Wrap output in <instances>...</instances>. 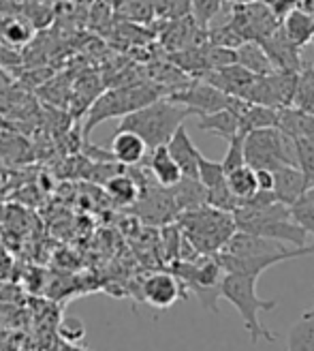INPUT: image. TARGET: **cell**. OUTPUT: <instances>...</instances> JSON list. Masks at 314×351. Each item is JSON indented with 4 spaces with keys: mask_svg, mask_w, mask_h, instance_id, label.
I'll return each instance as SVG.
<instances>
[{
    "mask_svg": "<svg viewBox=\"0 0 314 351\" xmlns=\"http://www.w3.org/2000/svg\"><path fill=\"white\" fill-rule=\"evenodd\" d=\"M190 116V112L182 105L169 101L167 97H159L156 101L144 105L118 122V131H131L146 142L148 150L165 146L171 135Z\"/></svg>",
    "mask_w": 314,
    "mask_h": 351,
    "instance_id": "1",
    "label": "cell"
},
{
    "mask_svg": "<svg viewBox=\"0 0 314 351\" xmlns=\"http://www.w3.org/2000/svg\"><path fill=\"white\" fill-rule=\"evenodd\" d=\"M178 227L182 230L184 238L199 255H216L224 247V242L235 234V219L233 213L212 208V206H199L190 208L178 215Z\"/></svg>",
    "mask_w": 314,
    "mask_h": 351,
    "instance_id": "2",
    "label": "cell"
},
{
    "mask_svg": "<svg viewBox=\"0 0 314 351\" xmlns=\"http://www.w3.org/2000/svg\"><path fill=\"white\" fill-rule=\"evenodd\" d=\"M257 276L248 274H235V272H224L220 280V298H224L226 302H231L235 311L239 313V317L244 322V328L250 335V343L257 345L259 341L276 343V335L272 330H267L261 324L259 315L270 313L276 308V300H263L257 293Z\"/></svg>",
    "mask_w": 314,
    "mask_h": 351,
    "instance_id": "3",
    "label": "cell"
},
{
    "mask_svg": "<svg viewBox=\"0 0 314 351\" xmlns=\"http://www.w3.org/2000/svg\"><path fill=\"white\" fill-rule=\"evenodd\" d=\"M233 219L239 232H248L267 240L291 244V247H306L308 244L306 232L291 219L289 206L280 202H274L263 208L237 206Z\"/></svg>",
    "mask_w": 314,
    "mask_h": 351,
    "instance_id": "4",
    "label": "cell"
},
{
    "mask_svg": "<svg viewBox=\"0 0 314 351\" xmlns=\"http://www.w3.org/2000/svg\"><path fill=\"white\" fill-rule=\"evenodd\" d=\"M159 97H165L163 88L156 84H125L116 86L112 90H105L99 95L92 103L90 110L86 112V122H83V137L88 135L94 127H99L105 120H114L127 116L144 105L156 101Z\"/></svg>",
    "mask_w": 314,
    "mask_h": 351,
    "instance_id": "5",
    "label": "cell"
},
{
    "mask_svg": "<svg viewBox=\"0 0 314 351\" xmlns=\"http://www.w3.org/2000/svg\"><path fill=\"white\" fill-rule=\"evenodd\" d=\"M171 272L180 278V283L193 291L199 302L209 308L216 311V300L220 298V280L224 270L220 268V263L216 259V255H199L197 259H176L171 261Z\"/></svg>",
    "mask_w": 314,
    "mask_h": 351,
    "instance_id": "6",
    "label": "cell"
},
{
    "mask_svg": "<svg viewBox=\"0 0 314 351\" xmlns=\"http://www.w3.org/2000/svg\"><path fill=\"white\" fill-rule=\"evenodd\" d=\"M244 159L252 169H276L278 165H295L293 142L278 127L250 131L244 135Z\"/></svg>",
    "mask_w": 314,
    "mask_h": 351,
    "instance_id": "7",
    "label": "cell"
},
{
    "mask_svg": "<svg viewBox=\"0 0 314 351\" xmlns=\"http://www.w3.org/2000/svg\"><path fill=\"white\" fill-rule=\"evenodd\" d=\"M165 97L173 103L182 105V108H186L190 112V116H197V118L229 108L231 101H233V97L224 95L222 90H218L216 86H212L201 77L182 84L180 88L171 90Z\"/></svg>",
    "mask_w": 314,
    "mask_h": 351,
    "instance_id": "8",
    "label": "cell"
},
{
    "mask_svg": "<svg viewBox=\"0 0 314 351\" xmlns=\"http://www.w3.org/2000/svg\"><path fill=\"white\" fill-rule=\"evenodd\" d=\"M295 86H298V73L293 71H274L267 75H257L244 101L265 105V108L274 110H285L293 105Z\"/></svg>",
    "mask_w": 314,
    "mask_h": 351,
    "instance_id": "9",
    "label": "cell"
},
{
    "mask_svg": "<svg viewBox=\"0 0 314 351\" xmlns=\"http://www.w3.org/2000/svg\"><path fill=\"white\" fill-rule=\"evenodd\" d=\"M314 255V244H306V247H293V249H283L276 253H265V255H252V257H235V255H226V253H216V259L220 263V268L224 272H235V274H248V276H261L267 268L276 266V263H283L289 259H298Z\"/></svg>",
    "mask_w": 314,
    "mask_h": 351,
    "instance_id": "10",
    "label": "cell"
},
{
    "mask_svg": "<svg viewBox=\"0 0 314 351\" xmlns=\"http://www.w3.org/2000/svg\"><path fill=\"white\" fill-rule=\"evenodd\" d=\"M131 208H135V215L148 225H167L176 221L180 215L176 199L171 195V189H163L156 182H148L139 193V199Z\"/></svg>",
    "mask_w": 314,
    "mask_h": 351,
    "instance_id": "11",
    "label": "cell"
},
{
    "mask_svg": "<svg viewBox=\"0 0 314 351\" xmlns=\"http://www.w3.org/2000/svg\"><path fill=\"white\" fill-rule=\"evenodd\" d=\"M186 287L173 272H152L142 283V298L154 308H171L178 300L186 298Z\"/></svg>",
    "mask_w": 314,
    "mask_h": 351,
    "instance_id": "12",
    "label": "cell"
},
{
    "mask_svg": "<svg viewBox=\"0 0 314 351\" xmlns=\"http://www.w3.org/2000/svg\"><path fill=\"white\" fill-rule=\"evenodd\" d=\"M257 75H252L250 71H246L244 66H239L237 62L224 64L218 69H212L205 75H201V80L209 82L212 86H216L218 90H222L224 95L235 97V99H244L246 93L250 90V86L254 82Z\"/></svg>",
    "mask_w": 314,
    "mask_h": 351,
    "instance_id": "13",
    "label": "cell"
},
{
    "mask_svg": "<svg viewBox=\"0 0 314 351\" xmlns=\"http://www.w3.org/2000/svg\"><path fill=\"white\" fill-rule=\"evenodd\" d=\"M259 43L265 49V54L270 56L276 71H293V73L302 71V56H300L302 49L287 39V34L283 32L280 26Z\"/></svg>",
    "mask_w": 314,
    "mask_h": 351,
    "instance_id": "14",
    "label": "cell"
},
{
    "mask_svg": "<svg viewBox=\"0 0 314 351\" xmlns=\"http://www.w3.org/2000/svg\"><path fill=\"white\" fill-rule=\"evenodd\" d=\"M272 173H274V195L285 206H291L300 197H304L306 191L314 184L308 176L295 165H278L276 169H272Z\"/></svg>",
    "mask_w": 314,
    "mask_h": 351,
    "instance_id": "15",
    "label": "cell"
},
{
    "mask_svg": "<svg viewBox=\"0 0 314 351\" xmlns=\"http://www.w3.org/2000/svg\"><path fill=\"white\" fill-rule=\"evenodd\" d=\"M165 146H167L169 154L173 156V161L178 163L184 178H197V163H199L201 152L193 144V139H190L186 125H180Z\"/></svg>",
    "mask_w": 314,
    "mask_h": 351,
    "instance_id": "16",
    "label": "cell"
},
{
    "mask_svg": "<svg viewBox=\"0 0 314 351\" xmlns=\"http://www.w3.org/2000/svg\"><path fill=\"white\" fill-rule=\"evenodd\" d=\"M283 249H287V244H283V242L267 240V238H261V236H254L248 232L235 230V234L224 242L220 253L235 255V257H252V255L276 253V251H283Z\"/></svg>",
    "mask_w": 314,
    "mask_h": 351,
    "instance_id": "17",
    "label": "cell"
},
{
    "mask_svg": "<svg viewBox=\"0 0 314 351\" xmlns=\"http://www.w3.org/2000/svg\"><path fill=\"white\" fill-rule=\"evenodd\" d=\"M112 154L114 159L120 165H142L144 159L148 156V146L139 135L131 133V131H116L114 139H112Z\"/></svg>",
    "mask_w": 314,
    "mask_h": 351,
    "instance_id": "18",
    "label": "cell"
},
{
    "mask_svg": "<svg viewBox=\"0 0 314 351\" xmlns=\"http://www.w3.org/2000/svg\"><path fill=\"white\" fill-rule=\"evenodd\" d=\"M146 169L152 176V180L163 189H171L182 180V171H180L178 163L173 161V156L169 154L167 146H159V148L150 150V159H148Z\"/></svg>",
    "mask_w": 314,
    "mask_h": 351,
    "instance_id": "19",
    "label": "cell"
},
{
    "mask_svg": "<svg viewBox=\"0 0 314 351\" xmlns=\"http://www.w3.org/2000/svg\"><path fill=\"white\" fill-rule=\"evenodd\" d=\"M32 22L22 11H11V13H0V39L9 43L11 47L20 49L32 41L34 34Z\"/></svg>",
    "mask_w": 314,
    "mask_h": 351,
    "instance_id": "20",
    "label": "cell"
},
{
    "mask_svg": "<svg viewBox=\"0 0 314 351\" xmlns=\"http://www.w3.org/2000/svg\"><path fill=\"white\" fill-rule=\"evenodd\" d=\"M235 110L239 116V129L241 133H250L257 129H267L278 125V110L265 108V105L248 103L244 99H235Z\"/></svg>",
    "mask_w": 314,
    "mask_h": 351,
    "instance_id": "21",
    "label": "cell"
},
{
    "mask_svg": "<svg viewBox=\"0 0 314 351\" xmlns=\"http://www.w3.org/2000/svg\"><path fill=\"white\" fill-rule=\"evenodd\" d=\"M197 127L205 133H214L222 139H229L237 133H241L239 129V116H237V110H235V97L231 101L229 108L224 110H218L214 114H205V116H199V122Z\"/></svg>",
    "mask_w": 314,
    "mask_h": 351,
    "instance_id": "22",
    "label": "cell"
},
{
    "mask_svg": "<svg viewBox=\"0 0 314 351\" xmlns=\"http://www.w3.org/2000/svg\"><path fill=\"white\" fill-rule=\"evenodd\" d=\"M280 28L287 34V39L302 49L314 39V13L293 9L280 20Z\"/></svg>",
    "mask_w": 314,
    "mask_h": 351,
    "instance_id": "23",
    "label": "cell"
},
{
    "mask_svg": "<svg viewBox=\"0 0 314 351\" xmlns=\"http://www.w3.org/2000/svg\"><path fill=\"white\" fill-rule=\"evenodd\" d=\"M278 129L295 139H312L314 142V116L298 108L278 110Z\"/></svg>",
    "mask_w": 314,
    "mask_h": 351,
    "instance_id": "24",
    "label": "cell"
},
{
    "mask_svg": "<svg viewBox=\"0 0 314 351\" xmlns=\"http://www.w3.org/2000/svg\"><path fill=\"white\" fill-rule=\"evenodd\" d=\"M235 62L246 69V71H250L252 75H267L276 71L270 56L265 54V49L257 41H244L241 45H237Z\"/></svg>",
    "mask_w": 314,
    "mask_h": 351,
    "instance_id": "25",
    "label": "cell"
},
{
    "mask_svg": "<svg viewBox=\"0 0 314 351\" xmlns=\"http://www.w3.org/2000/svg\"><path fill=\"white\" fill-rule=\"evenodd\" d=\"M171 195L176 199V206L180 213L190 210V208H199L205 204V189L197 178H184L182 176V180L176 186H171Z\"/></svg>",
    "mask_w": 314,
    "mask_h": 351,
    "instance_id": "26",
    "label": "cell"
},
{
    "mask_svg": "<svg viewBox=\"0 0 314 351\" xmlns=\"http://www.w3.org/2000/svg\"><path fill=\"white\" fill-rule=\"evenodd\" d=\"M226 186L233 193V197L237 199V204L246 202L248 197H252L257 189V176L254 169L250 165H241L237 169H231L226 173Z\"/></svg>",
    "mask_w": 314,
    "mask_h": 351,
    "instance_id": "27",
    "label": "cell"
},
{
    "mask_svg": "<svg viewBox=\"0 0 314 351\" xmlns=\"http://www.w3.org/2000/svg\"><path fill=\"white\" fill-rule=\"evenodd\" d=\"M287 351H314V313H304L291 328Z\"/></svg>",
    "mask_w": 314,
    "mask_h": 351,
    "instance_id": "28",
    "label": "cell"
},
{
    "mask_svg": "<svg viewBox=\"0 0 314 351\" xmlns=\"http://www.w3.org/2000/svg\"><path fill=\"white\" fill-rule=\"evenodd\" d=\"M293 108H298V110L314 116V71L312 69H302V71L298 73Z\"/></svg>",
    "mask_w": 314,
    "mask_h": 351,
    "instance_id": "29",
    "label": "cell"
},
{
    "mask_svg": "<svg viewBox=\"0 0 314 351\" xmlns=\"http://www.w3.org/2000/svg\"><path fill=\"white\" fill-rule=\"evenodd\" d=\"M114 11L129 22H152L154 7L152 0H116Z\"/></svg>",
    "mask_w": 314,
    "mask_h": 351,
    "instance_id": "30",
    "label": "cell"
},
{
    "mask_svg": "<svg viewBox=\"0 0 314 351\" xmlns=\"http://www.w3.org/2000/svg\"><path fill=\"white\" fill-rule=\"evenodd\" d=\"M224 3L226 0H190V17H193L203 30H207V26L220 17Z\"/></svg>",
    "mask_w": 314,
    "mask_h": 351,
    "instance_id": "31",
    "label": "cell"
},
{
    "mask_svg": "<svg viewBox=\"0 0 314 351\" xmlns=\"http://www.w3.org/2000/svg\"><path fill=\"white\" fill-rule=\"evenodd\" d=\"M197 180L203 184L205 191L216 189L226 184V173L222 169V163L207 159V156L199 154V163H197Z\"/></svg>",
    "mask_w": 314,
    "mask_h": 351,
    "instance_id": "32",
    "label": "cell"
},
{
    "mask_svg": "<svg viewBox=\"0 0 314 351\" xmlns=\"http://www.w3.org/2000/svg\"><path fill=\"white\" fill-rule=\"evenodd\" d=\"M154 20H180L190 15V0H152Z\"/></svg>",
    "mask_w": 314,
    "mask_h": 351,
    "instance_id": "33",
    "label": "cell"
},
{
    "mask_svg": "<svg viewBox=\"0 0 314 351\" xmlns=\"http://www.w3.org/2000/svg\"><path fill=\"white\" fill-rule=\"evenodd\" d=\"M291 142L295 152V167H300L314 182V142L312 139H295V137H291Z\"/></svg>",
    "mask_w": 314,
    "mask_h": 351,
    "instance_id": "34",
    "label": "cell"
},
{
    "mask_svg": "<svg viewBox=\"0 0 314 351\" xmlns=\"http://www.w3.org/2000/svg\"><path fill=\"white\" fill-rule=\"evenodd\" d=\"M289 213L291 219L306 232V236L314 238V204L306 197H300L298 202L289 206Z\"/></svg>",
    "mask_w": 314,
    "mask_h": 351,
    "instance_id": "35",
    "label": "cell"
},
{
    "mask_svg": "<svg viewBox=\"0 0 314 351\" xmlns=\"http://www.w3.org/2000/svg\"><path fill=\"white\" fill-rule=\"evenodd\" d=\"M244 135H246V133H237V135H233L229 139V146H226L224 159L220 161L224 173H229L231 169H237L241 165H246V159H244Z\"/></svg>",
    "mask_w": 314,
    "mask_h": 351,
    "instance_id": "36",
    "label": "cell"
},
{
    "mask_svg": "<svg viewBox=\"0 0 314 351\" xmlns=\"http://www.w3.org/2000/svg\"><path fill=\"white\" fill-rule=\"evenodd\" d=\"M58 337L68 345H77L86 339V326L79 317H64L58 326Z\"/></svg>",
    "mask_w": 314,
    "mask_h": 351,
    "instance_id": "37",
    "label": "cell"
},
{
    "mask_svg": "<svg viewBox=\"0 0 314 351\" xmlns=\"http://www.w3.org/2000/svg\"><path fill=\"white\" fill-rule=\"evenodd\" d=\"M20 64H22L20 49L11 47L9 43H5L3 39H0V69H7V71H11V69L20 66Z\"/></svg>",
    "mask_w": 314,
    "mask_h": 351,
    "instance_id": "38",
    "label": "cell"
},
{
    "mask_svg": "<svg viewBox=\"0 0 314 351\" xmlns=\"http://www.w3.org/2000/svg\"><path fill=\"white\" fill-rule=\"evenodd\" d=\"M257 189L259 191H274V173L272 169H254Z\"/></svg>",
    "mask_w": 314,
    "mask_h": 351,
    "instance_id": "39",
    "label": "cell"
},
{
    "mask_svg": "<svg viewBox=\"0 0 314 351\" xmlns=\"http://www.w3.org/2000/svg\"><path fill=\"white\" fill-rule=\"evenodd\" d=\"M60 351H90V349L79 347V345H68V343H64V345L60 347Z\"/></svg>",
    "mask_w": 314,
    "mask_h": 351,
    "instance_id": "40",
    "label": "cell"
},
{
    "mask_svg": "<svg viewBox=\"0 0 314 351\" xmlns=\"http://www.w3.org/2000/svg\"><path fill=\"white\" fill-rule=\"evenodd\" d=\"M304 197H306V199H310V202L314 204V184L306 191V195H304Z\"/></svg>",
    "mask_w": 314,
    "mask_h": 351,
    "instance_id": "41",
    "label": "cell"
},
{
    "mask_svg": "<svg viewBox=\"0 0 314 351\" xmlns=\"http://www.w3.org/2000/svg\"><path fill=\"white\" fill-rule=\"evenodd\" d=\"M233 3H257V0H233Z\"/></svg>",
    "mask_w": 314,
    "mask_h": 351,
    "instance_id": "42",
    "label": "cell"
},
{
    "mask_svg": "<svg viewBox=\"0 0 314 351\" xmlns=\"http://www.w3.org/2000/svg\"><path fill=\"white\" fill-rule=\"evenodd\" d=\"M306 313H314V306H312V308H310V311H306Z\"/></svg>",
    "mask_w": 314,
    "mask_h": 351,
    "instance_id": "43",
    "label": "cell"
}]
</instances>
